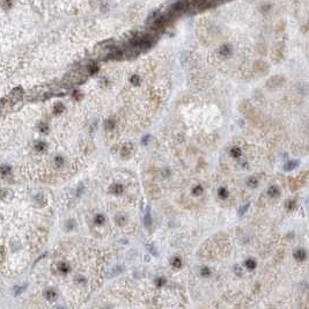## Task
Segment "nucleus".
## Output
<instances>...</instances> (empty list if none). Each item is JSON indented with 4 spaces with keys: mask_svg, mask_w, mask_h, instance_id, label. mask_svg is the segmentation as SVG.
I'll return each instance as SVG.
<instances>
[{
    "mask_svg": "<svg viewBox=\"0 0 309 309\" xmlns=\"http://www.w3.org/2000/svg\"><path fill=\"white\" fill-rule=\"evenodd\" d=\"M285 81H286L285 77H282V75H274V77H271L270 79L267 80L266 86H267L269 88H276V87L282 86V83H285Z\"/></svg>",
    "mask_w": 309,
    "mask_h": 309,
    "instance_id": "nucleus-1",
    "label": "nucleus"
},
{
    "mask_svg": "<svg viewBox=\"0 0 309 309\" xmlns=\"http://www.w3.org/2000/svg\"><path fill=\"white\" fill-rule=\"evenodd\" d=\"M254 70L256 73L264 75L265 73H267V71H269V65L263 60H257L254 65Z\"/></svg>",
    "mask_w": 309,
    "mask_h": 309,
    "instance_id": "nucleus-2",
    "label": "nucleus"
},
{
    "mask_svg": "<svg viewBox=\"0 0 309 309\" xmlns=\"http://www.w3.org/2000/svg\"><path fill=\"white\" fill-rule=\"evenodd\" d=\"M132 152H133V145L131 143H126L122 146V148H121L122 158L129 159V158L132 155Z\"/></svg>",
    "mask_w": 309,
    "mask_h": 309,
    "instance_id": "nucleus-3",
    "label": "nucleus"
},
{
    "mask_svg": "<svg viewBox=\"0 0 309 309\" xmlns=\"http://www.w3.org/2000/svg\"><path fill=\"white\" fill-rule=\"evenodd\" d=\"M293 257L298 262H304V260H307V251L302 248H299L293 253Z\"/></svg>",
    "mask_w": 309,
    "mask_h": 309,
    "instance_id": "nucleus-4",
    "label": "nucleus"
},
{
    "mask_svg": "<svg viewBox=\"0 0 309 309\" xmlns=\"http://www.w3.org/2000/svg\"><path fill=\"white\" fill-rule=\"evenodd\" d=\"M23 95V90L21 87H16V88H14L13 90L11 92V94L8 96V99L12 100V102H16L17 100L21 99V96Z\"/></svg>",
    "mask_w": 309,
    "mask_h": 309,
    "instance_id": "nucleus-5",
    "label": "nucleus"
},
{
    "mask_svg": "<svg viewBox=\"0 0 309 309\" xmlns=\"http://www.w3.org/2000/svg\"><path fill=\"white\" fill-rule=\"evenodd\" d=\"M232 52H233L232 46L228 44L221 45L220 49H219V53H220V56H222V57H229V56L232 55Z\"/></svg>",
    "mask_w": 309,
    "mask_h": 309,
    "instance_id": "nucleus-6",
    "label": "nucleus"
},
{
    "mask_svg": "<svg viewBox=\"0 0 309 309\" xmlns=\"http://www.w3.org/2000/svg\"><path fill=\"white\" fill-rule=\"evenodd\" d=\"M44 296L49 301H55L56 299H57V292L56 291H53L52 288H49V289H46L44 292Z\"/></svg>",
    "mask_w": 309,
    "mask_h": 309,
    "instance_id": "nucleus-7",
    "label": "nucleus"
},
{
    "mask_svg": "<svg viewBox=\"0 0 309 309\" xmlns=\"http://www.w3.org/2000/svg\"><path fill=\"white\" fill-rule=\"evenodd\" d=\"M109 191L112 194H121L122 191H123V185L122 184H112L109 188Z\"/></svg>",
    "mask_w": 309,
    "mask_h": 309,
    "instance_id": "nucleus-8",
    "label": "nucleus"
},
{
    "mask_svg": "<svg viewBox=\"0 0 309 309\" xmlns=\"http://www.w3.org/2000/svg\"><path fill=\"white\" fill-rule=\"evenodd\" d=\"M299 166V161L298 160H291V161H288L286 165H285V167H284V169L286 171H291V170H293L295 167H298Z\"/></svg>",
    "mask_w": 309,
    "mask_h": 309,
    "instance_id": "nucleus-9",
    "label": "nucleus"
},
{
    "mask_svg": "<svg viewBox=\"0 0 309 309\" xmlns=\"http://www.w3.org/2000/svg\"><path fill=\"white\" fill-rule=\"evenodd\" d=\"M228 190H227L225 187H221V188H219V190H218V197L220 199H226V198H228Z\"/></svg>",
    "mask_w": 309,
    "mask_h": 309,
    "instance_id": "nucleus-10",
    "label": "nucleus"
},
{
    "mask_svg": "<svg viewBox=\"0 0 309 309\" xmlns=\"http://www.w3.org/2000/svg\"><path fill=\"white\" fill-rule=\"evenodd\" d=\"M267 193H269V196H271V197H278L279 196V189H278V187H276V185H271L270 188H269V190H267Z\"/></svg>",
    "mask_w": 309,
    "mask_h": 309,
    "instance_id": "nucleus-11",
    "label": "nucleus"
},
{
    "mask_svg": "<svg viewBox=\"0 0 309 309\" xmlns=\"http://www.w3.org/2000/svg\"><path fill=\"white\" fill-rule=\"evenodd\" d=\"M58 270L60 271L61 273H67L70 271V265L67 264L66 262H60L58 264Z\"/></svg>",
    "mask_w": 309,
    "mask_h": 309,
    "instance_id": "nucleus-12",
    "label": "nucleus"
},
{
    "mask_svg": "<svg viewBox=\"0 0 309 309\" xmlns=\"http://www.w3.org/2000/svg\"><path fill=\"white\" fill-rule=\"evenodd\" d=\"M244 264H245V267L250 271H253L256 269V262H255V260H253V258H248V260L244 262Z\"/></svg>",
    "mask_w": 309,
    "mask_h": 309,
    "instance_id": "nucleus-13",
    "label": "nucleus"
},
{
    "mask_svg": "<svg viewBox=\"0 0 309 309\" xmlns=\"http://www.w3.org/2000/svg\"><path fill=\"white\" fill-rule=\"evenodd\" d=\"M241 154H242L241 148H238V147H232V148H231V155H232L233 158L238 159V158L241 156Z\"/></svg>",
    "mask_w": 309,
    "mask_h": 309,
    "instance_id": "nucleus-14",
    "label": "nucleus"
},
{
    "mask_svg": "<svg viewBox=\"0 0 309 309\" xmlns=\"http://www.w3.org/2000/svg\"><path fill=\"white\" fill-rule=\"evenodd\" d=\"M247 184H248L250 188H256V187L258 185V180H257V177H256V176H251L250 178H248V181H247Z\"/></svg>",
    "mask_w": 309,
    "mask_h": 309,
    "instance_id": "nucleus-15",
    "label": "nucleus"
},
{
    "mask_svg": "<svg viewBox=\"0 0 309 309\" xmlns=\"http://www.w3.org/2000/svg\"><path fill=\"white\" fill-rule=\"evenodd\" d=\"M170 263L175 269H181V267H182V260H181L180 257H174V258L171 260Z\"/></svg>",
    "mask_w": 309,
    "mask_h": 309,
    "instance_id": "nucleus-16",
    "label": "nucleus"
},
{
    "mask_svg": "<svg viewBox=\"0 0 309 309\" xmlns=\"http://www.w3.org/2000/svg\"><path fill=\"white\" fill-rule=\"evenodd\" d=\"M115 127H116V122L114 121V119H108V121L105 122V129L108 131H114Z\"/></svg>",
    "mask_w": 309,
    "mask_h": 309,
    "instance_id": "nucleus-17",
    "label": "nucleus"
},
{
    "mask_svg": "<svg viewBox=\"0 0 309 309\" xmlns=\"http://www.w3.org/2000/svg\"><path fill=\"white\" fill-rule=\"evenodd\" d=\"M99 71V66L96 65V64H89L88 66H87V73L88 74H95L96 72Z\"/></svg>",
    "mask_w": 309,
    "mask_h": 309,
    "instance_id": "nucleus-18",
    "label": "nucleus"
},
{
    "mask_svg": "<svg viewBox=\"0 0 309 309\" xmlns=\"http://www.w3.org/2000/svg\"><path fill=\"white\" fill-rule=\"evenodd\" d=\"M94 222L96 224V225H99V226H101V225H103L105 222V218H104V215H102V214H96L95 215V218H94Z\"/></svg>",
    "mask_w": 309,
    "mask_h": 309,
    "instance_id": "nucleus-19",
    "label": "nucleus"
},
{
    "mask_svg": "<svg viewBox=\"0 0 309 309\" xmlns=\"http://www.w3.org/2000/svg\"><path fill=\"white\" fill-rule=\"evenodd\" d=\"M35 148L36 151H38V152H43L45 148H46V144L44 141H37V143L35 144Z\"/></svg>",
    "mask_w": 309,
    "mask_h": 309,
    "instance_id": "nucleus-20",
    "label": "nucleus"
},
{
    "mask_svg": "<svg viewBox=\"0 0 309 309\" xmlns=\"http://www.w3.org/2000/svg\"><path fill=\"white\" fill-rule=\"evenodd\" d=\"M203 191H204V188H203L202 185H196V187L192 189V193L194 196H200V194L203 193Z\"/></svg>",
    "mask_w": 309,
    "mask_h": 309,
    "instance_id": "nucleus-21",
    "label": "nucleus"
},
{
    "mask_svg": "<svg viewBox=\"0 0 309 309\" xmlns=\"http://www.w3.org/2000/svg\"><path fill=\"white\" fill-rule=\"evenodd\" d=\"M115 221H116L118 225H124L125 221H126V218L123 214H117L116 218H115Z\"/></svg>",
    "mask_w": 309,
    "mask_h": 309,
    "instance_id": "nucleus-22",
    "label": "nucleus"
},
{
    "mask_svg": "<svg viewBox=\"0 0 309 309\" xmlns=\"http://www.w3.org/2000/svg\"><path fill=\"white\" fill-rule=\"evenodd\" d=\"M64 109H65V108H64L63 103H56L55 107H53V110H55L56 114H60V112L64 111Z\"/></svg>",
    "mask_w": 309,
    "mask_h": 309,
    "instance_id": "nucleus-23",
    "label": "nucleus"
},
{
    "mask_svg": "<svg viewBox=\"0 0 309 309\" xmlns=\"http://www.w3.org/2000/svg\"><path fill=\"white\" fill-rule=\"evenodd\" d=\"M130 82L132 83V85H134V86L139 85V82H140V78H139V75H137V74H133L132 77L130 78Z\"/></svg>",
    "mask_w": 309,
    "mask_h": 309,
    "instance_id": "nucleus-24",
    "label": "nucleus"
},
{
    "mask_svg": "<svg viewBox=\"0 0 309 309\" xmlns=\"http://www.w3.org/2000/svg\"><path fill=\"white\" fill-rule=\"evenodd\" d=\"M200 273H202V276L203 277H209V276H211V270L207 266H203V267L200 269Z\"/></svg>",
    "mask_w": 309,
    "mask_h": 309,
    "instance_id": "nucleus-25",
    "label": "nucleus"
},
{
    "mask_svg": "<svg viewBox=\"0 0 309 309\" xmlns=\"http://www.w3.org/2000/svg\"><path fill=\"white\" fill-rule=\"evenodd\" d=\"M145 225L146 227H149L152 225V218H151V213H149V211H147V213L145 215Z\"/></svg>",
    "mask_w": 309,
    "mask_h": 309,
    "instance_id": "nucleus-26",
    "label": "nucleus"
},
{
    "mask_svg": "<svg viewBox=\"0 0 309 309\" xmlns=\"http://www.w3.org/2000/svg\"><path fill=\"white\" fill-rule=\"evenodd\" d=\"M9 171H11V168L8 166H2L1 167V175L4 177L8 176L9 175Z\"/></svg>",
    "mask_w": 309,
    "mask_h": 309,
    "instance_id": "nucleus-27",
    "label": "nucleus"
},
{
    "mask_svg": "<svg viewBox=\"0 0 309 309\" xmlns=\"http://www.w3.org/2000/svg\"><path fill=\"white\" fill-rule=\"evenodd\" d=\"M55 163L57 167H61L64 165V159L61 156H56L55 158Z\"/></svg>",
    "mask_w": 309,
    "mask_h": 309,
    "instance_id": "nucleus-28",
    "label": "nucleus"
},
{
    "mask_svg": "<svg viewBox=\"0 0 309 309\" xmlns=\"http://www.w3.org/2000/svg\"><path fill=\"white\" fill-rule=\"evenodd\" d=\"M166 282H167V280L165 278H158L155 284H156V286L158 287H162L163 285H166Z\"/></svg>",
    "mask_w": 309,
    "mask_h": 309,
    "instance_id": "nucleus-29",
    "label": "nucleus"
},
{
    "mask_svg": "<svg viewBox=\"0 0 309 309\" xmlns=\"http://www.w3.org/2000/svg\"><path fill=\"white\" fill-rule=\"evenodd\" d=\"M286 207H287V210L292 211L293 209L295 207V200H287Z\"/></svg>",
    "mask_w": 309,
    "mask_h": 309,
    "instance_id": "nucleus-30",
    "label": "nucleus"
},
{
    "mask_svg": "<svg viewBox=\"0 0 309 309\" xmlns=\"http://www.w3.org/2000/svg\"><path fill=\"white\" fill-rule=\"evenodd\" d=\"M48 125H46V123H41L39 124V130H41V132H43V133H46L48 132Z\"/></svg>",
    "mask_w": 309,
    "mask_h": 309,
    "instance_id": "nucleus-31",
    "label": "nucleus"
},
{
    "mask_svg": "<svg viewBox=\"0 0 309 309\" xmlns=\"http://www.w3.org/2000/svg\"><path fill=\"white\" fill-rule=\"evenodd\" d=\"M249 209V204H245L244 206H242L241 209H240V215H242V214H244L245 212H247V210Z\"/></svg>",
    "mask_w": 309,
    "mask_h": 309,
    "instance_id": "nucleus-32",
    "label": "nucleus"
},
{
    "mask_svg": "<svg viewBox=\"0 0 309 309\" xmlns=\"http://www.w3.org/2000/svg\"><path fill=\"white\" fill-rule=\"evenodd\" d=\"M234 270H235V273H236L238 276H241V274H242V269H241L238 265H235V266H234Z\"/></svg>",
    "mask_w": 309,
    "mask_h": 309,
    "instance_id": "nucleus-33",
    "label": "nucleus"
},
{
    "mask_svg": "<svg viewBox=\"0 0 309 309\" xmlns=\"http://www.w3.org/2000/svg\"><path fill=\"white\" fill-rule=\"evenodd\" d=\"M73 96H75L77 100H80V97H81L82 95L80 94V92H74V93H73Z\"/></svg>",
    "mask_w": 309,
    "mask_h": 309,
    "instance_id": "nucleus-34",
    "label": "nucleus"
},
{
    "mask_svg": "<svg viewBox=\"0 0 309 309\" xmlns=\"http://www.w3.org/2000/svg\"><path fill=\"white\" fill-rule=\"evenodd\" d=\"M57 309H65V308H63V307H59V308H57Z\"/></svg>",
    "mask_w": 309,
    "mask_h": 309,
    "instance_id": "nucleus-35",
    "label": "nucleus"
}]
</instances>
